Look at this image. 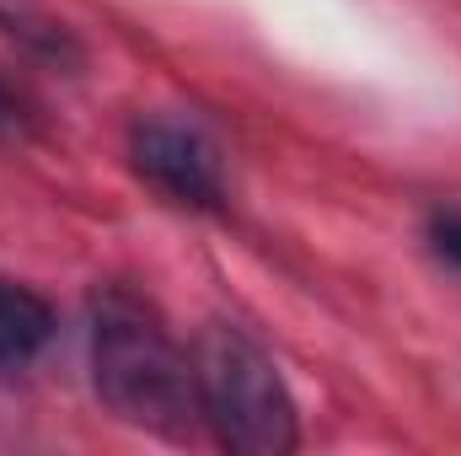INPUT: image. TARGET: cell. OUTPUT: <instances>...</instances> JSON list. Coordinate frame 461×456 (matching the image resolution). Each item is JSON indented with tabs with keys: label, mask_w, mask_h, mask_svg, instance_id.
Returning a JSON list of instances; mask_svg holds the SVG:
<instances>
[{
	"label": "cell",
	"mask_w": 461,
	"mask_h": 456,
	"mask_svg": "<svg viewBox=\"0 0 461 456\" xmlns=\"http://www.w3.org/2000/svg\"><path fill=\"white\" fill-rule=\"evenodd\" d=\"M129 161L134 172L167 194L183 210H221L226 205V167H221V145L183 118L150 114L129 129Z\"/></svg>",
	"instance_id": "3"
},
{
	"label": "cell",
	"mask_w": 461,
	"mask_h": 456,
	"mask_svg": "<svg viewBox=\"0 0 461 456\" xmlns=\"http://www.w3.org/2000/svg\"><path fill=\"white\" fill-rule=\"evenodd\" d=\"M16 134H27V108H22V97L0 81V140H16Z\"/></svg>",
	"instance_id": "6"
},
{
	"label": "cell",
	"mask_w": 461,
	"mask_h": 456,
	"mask_svg": "<svg viewBox=\"0 0 461 456\" xmlns=\"http://www.w3.org/2000/svg\"><path fill=\"white\" fill-rule=\"evenodd\" d=\"M429 247L440 252V263H451L461 274V210H440L429 221Z\"/></svg>",
	"instance_id": "5"
},
{
	"label": "cell",
	"mask_w": 461,
	"mask_h": 456,
	"mask_svg": "<svg viewBox=\"0 0 461 456\" xmlns=\"http://www.w3.org/2000/svg\"><path fill=\"white\" fill-rule=\"evenodd\" d=\"M49 339H54V306L27 285L0 279V365L38 360Z\"/></svg>",
	"instance_id": "4"
},
{
	"label": "cell",
	"mask_w": 461,
	"mask_h": 456,
	"mask_svg": "<svg viewBox=\"0 0 461 456\" xmlns=\"http://www.w3.org/2000/svg\"><path fill=\"white\" fill-rule=\"evenodd\" d=\"M86 339L92 387L113 419L161 441H188L194 424H204L194 392V354L172 339V328L140 290L103 285L86 312Z\"/></svg>",
	"instance_id": "1"
},
{
	"label": "cell",
	"mask_w": 461,
	"mask_h": 456,
	"mask_svg": "<svg viewBox=\"0 0 461 456\" xmlns=\"http://www.w3.org/2000/svg\"><path fill=\"white\" fill-rule=\"evenodd\" d=\"M199 419L236 456H285L301 446L295 397L263 343L230 323H210L194 343Z\"/></svg>",
	"instance_id": "2"
}]
</instances>
